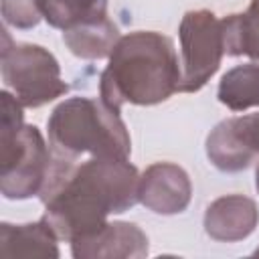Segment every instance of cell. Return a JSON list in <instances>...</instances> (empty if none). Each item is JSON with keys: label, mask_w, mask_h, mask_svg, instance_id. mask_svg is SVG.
Segmentation results:
<instances>
[{"label": "cell", "mask_w": 259, "mask_h": 259, "mask_svg": "<svg viewBox=\"0 0 259 259\" xmlns=\"http://www.w3.org/2000/svg\"><path fill=\"white\" fill-rule=\"evenodd\" d=\"M253 255H259V247H257V249H255V253H253Z\"/></svg>", "instance_id": "obj_19"}, {"label": "cell", "mask_w": 259, "mask_h": 259, "mask_svg": "<svg viewBox=\"0 0 259 259\" xmlns=\"http://www.w3.org/2000/svg\"><path fill=\"white\" fill-rule=\"evenodd\" d=\"M225 55L251 57L259 63V14L249 10L229 14L221 20Z\"/></svg>", "instance_id": "obj_15"}, {"label": "cell", "mask_w": 259, "mask_h": 259, "mask_svg": "<svg viewBox=\"0 0 259 259\" xmlns=\"http://www.w3.org/2000/svg\"><path fill=\"white\" fill-rule=\"evenodd\" d=\"M206 156L221 172H241L259 158V111L227 117L206 136Z\"/></svg>", "instance_id": "obj_7"}, {"label": "cell", "mask_w": 259, "mask_h": 259, "mask_svg": "<svg viewBox=\"0 0 259 259\" xmlns=\"http://www.w3.org/2000/svg\"><path fill=\"white\" fill-rule=\"evenodd\" d=\"M117 40H119V28L107 16L63 30V42L79 59L93 61V59L109 57Z\"/></svg>", "instance_id": "obj_12"}, {"label": "cell", "mask_w": 259, "mask_h": 259, "mask_svg": "<svg viewBox=\"0 0 259 259\" xmlns=\"http://www.w3.org/2000/svg\"><path fill=\"white\" fill-rule=\"evenodd\" d=\"M36 4L40 16L61 30L107 16V0H36Z\"/></svg>", "instance_id": "obj_14"}, {"label": "cell", "mask_w": 259, "mask_h": 259, "mask_svg": "<svg viewBox=\"0 0 259 259\" xmlns=\"http://www.w3.org/2000/svg\"><path fill=\"white\" fill-rule=\"evenodd\" d=\"M2 18L14 28H32L40 22V10L36 0H0Z\"/></svg>", "instance_id": "obj_16"}, {"label": "cell", "mask_w": 259, "mask_h": 259, "mask_svg": "<svg viewBox=\"0 0 259 259\" xmlns=\"http://www.w3.org/2000/svg\"><path fill=\"white\" fill-rule=\"evenodd\" d=\"M180 38V91L194 93L200 91L210 77L219 71L225 45H223V26L210 10H188L178 26Z\"/></svg>", "instance_id": "obj_6"}, {"label": "cell", "mask_w": 259, "mask_h": 259, "mask_svg": "<svg viewBox=\"0 0 259 259\" xmlns=\"http://www.w3.org/2000/svg\"><path fill=\"white\" fill-rule=\"evenodd\" d=\"M217 97L233 111L259 107V63L251 61L229 69L221 77Z\"/></svg>", "instance_id": "obj_13"}, {"label": "cell", "mask_w": 259, "mask_h": 259, "mask_svg": "<svg viewBox=\"0 0 259 259\" xmlns=\"http://www.w3.org/2000/svg\"><path fill=\"white\" fill-rule=\"evenodd\" d=\"M249 10H253V12H257V14H259V0H251Z\"/></svg>", "instance_id": "obj_17"}, {"label": "cell", "mask_w": 259, "mask_h": 259, "mask_svg": "<svg viewBox=\"0 0 259 259\" xmlns=\"http://www.w3.org/2000/svg\"><path fill=\"white\" fill-rule=\"evenodd\" d=\"M182 69L174 45L154 30L119 36L99 77V97L115 111L121 105H156L180 91Z\"/></svg>", "instance_id": "obj_2"}, {"label": "cell", "mask_w": 259, "mask_h": 259, "mask_svg": "<svg viewBox=\"0 0 259 259\" xmlns=\"http://www.w3.org/2000/svg\"><path fill=\"white\" fill-rule=\"evenodd\" d=\"M0 192L8 200L40 196L53 166V152L36 125H22L12 138L0 140Z\"/></svg>", "instance_id": "obj_5"}, {"label": "cell", "mask_w": 259, "mask_h": 259, "mask_svg": "<svg viewBox=\"0 0 259 259\" xmlns=\"http://www.w3.org/2000/svg\"><path fill=\"white\" fill-rule=\"evenodd\" d=\"M192 196V184L184 168L172 162H156L140 176L138 198L156 214H178L186 210Z\"/></svg>", "instance_id": "obj_8"}, {"label": "cell", "mask_w": 259, "mask_h": 259, "mask_svg": "<svg viewBox=\"0 0 259 259\" xmlns=\"http://www.w3.org/2000/svg\"><path fill=\"white\" fill-rule=\"evenodd\" d=\"M150 243L146 233L134 223H105L101 229L71 241L75 259H142Z\"/></svg>", "instance_id": "obj_9"}, {"label": "cell", "mask_w": 259, "mask_h": 259, "mask_svg": "<svg viewBox=\"0 0 259 259\" xmlns=\"http://www.w3.org/2000/svg\"><path fill=\"white\" fill-rule=\"evenodd\" d=\"M255 188L259 192V166H257V172H255Z\"/></svg>", "instance_id": "obj_18"}, {"label": "cell", "mask_w": 259, "mask_h": 259, "mask_svg": "<svg viewBox=\"0 0 259 259\" xmlns=\"http://www.w3.org/2000/svg\"><path fill=\"white\" fill-rule=\"evenodd\" d=\"M2 81L22 107H40L69 91L53 53L32 42H12L4 30Z\"/></svg>", "instance_id": "obj_4"}, {"label": "cell", "mask_w": 259, "mask_h": 259, "mask_svg": "<svg viewBox=\"0 0 259 259\" xmlns=\"http://www.w3.org/2000/svg\"><path fill=\"white\" fill-rule=\"evenodd\" d=\"M49 144L55 158L75 162L89 154L95 158H127L132 140L119 111L101 97H69L47 119Z\"/></svg>", "instance_id": "obj_3"}, {"label": "cell", "mask_w": 259, "mask_h": 259, "mask_svg": "<svg viewBox=\"0 0 259 259\" xmlns=\"http://www.w3.org/2000/svg\"><path fill=\"white\" fill-rule=\"evenodd\" d=\"M57 233L42 217L26 225H0V255L2 257H42L57 259Z\"/></svg>", "instance_id": "obj_11"}, {"label": "cell", "mask_w": 259, "mask_h": 259, "mask_svg": "<svg viewBox=\"0 0 259 259\" xmlns=\"http://www.w3.org/2000/svg\"><path fill=\"white\" fill-rule=\"evenodd\" d=\"M259 225V208L253 198L243 194H227L212 200L204 212V231L221 243L247 239Z\"/></svg>", "instance_id": "obj_10"}, {"label": "cell", "mask_w": 259, "mask_h": 259, "mask_svg": "<svg viewBox=\"0 0 259 259\" xmlns=\"http://www.w3.org/2000/svg\"><path fill=\"white\" fill-rule=\"evenodd\" d=\"M140 174L127 158H91L69 162L53 156L49 180L40 192L45 219L59 239L75 241L107 223L109 214L130 210L138 198Z\"/></svg>", "instance_id": "obj_1"}]
</instances>
